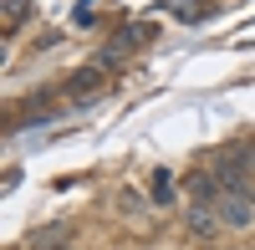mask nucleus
Segmentation results:
<instances>
[{"label":"nucleus","mask_w":255,"mask_h":250,"mask_svg":"<svg viewBox=\"0 0 255 250\" xmlns=\"http://www.w3.org/2000/svg\"><path fill=\"white\" fill-rule=\"evenodd\" d=\"M26 15H31V0H5V31H15Z\"/></svg>","instance_id":"423d86ee"},{"label":"nucleus","mask_w":255,"mask_h":250,"mask_svg":"<svg viewBox=\"0 0 255 250\" xmlns=\"http://www.w3.org/2000/svg\"><path fill=\"white\" fill-rule=\"evenodd\" d=\"M245 174H250V153H245V148H240V153L230 148V153L215 163V179L225 184V189H240V184H245Z\"/></svg>","instance_id":"7ed1b4c3"},{"label":"nucleus","mask_w":255,"mask_h":250,"mask_svg":"<svg viewBox=\"0 0 255 250\" xmlns=\"http://www.w3.org/2000/svg\"><path fill=\"white\" fill-rule=\"evenodd\" d=\"M215 210H220V225H230V230H250L255 225V199L245 189H225Z\"/></svg>","instance_id":"f257e3e1"},{"label":"nucleus","mask_w":255,"mask_h":250,"mask_svg":"<svg viewBox=\"0 0 255 250\" xmlns=\"http://www.w3.org/2000/svg\"><path fill=\"white\" fill-rule=\"evenodd\" d=\"M168 5H174V15L184 20V26H199V20L209 15V5H199V0H168Z\"/></svg>","instance_id":"39448f33"},{"label":"nucleus","mask_w":255,"mask_h":250,"mask_svg":"<svg viewBox=\"0 0 255 250\" xmlns=\"http://www.w3.org/2000/svg\"><path fill=\"white\" fill-rule=\"evenodd\" d=\"M102 77H108V72H102L97 61H92V67H82V72H72V77H67V97H72V102L97 97V92H102Z\"/></svg>","instance_id":"f03ea898"},{"label":"nucleus","mask_w":255,"mask_h":250,"mask_svg":"<svg viewBox=\"0 0 255 250\" xmlns=\"http://www.w3.org/2000/svg\"><path fill=\"white\" fill-rule=\"evenodd\" d=\"M174 194V179H168V169H153V199H168Z\"/></svg>","instance_id":"0eeeda50"},{"label":"nucleus","mask_w":255,"mask_h":250,"mask_svg":"<svg viewBox=\"0 0 255 250\" xmlns=\"http://www.w3.org/2000/svg\"><path fill=\"white\" fill-rule=\"evenodd\" d=\"M189 230H194V235H215L220 230V215H209L204 204H194V210H189Z\"/></svg>","instance_id":"20e7f679"}]
</instances>
